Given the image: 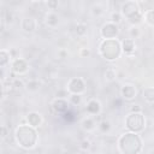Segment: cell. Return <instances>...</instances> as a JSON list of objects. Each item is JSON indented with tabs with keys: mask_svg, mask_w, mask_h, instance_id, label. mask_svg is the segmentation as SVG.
I'll return each mask as SVG.
<instances>
[{
	"mask_svg": "<svg viewBox=\"0 0 154 154\" xmlns=\"http://www.w3.org/2000/svg\"><path fill=\"white\" fill-rule=\"evenodd\" d=\"M111 128H112L111 122H109V120H107V119L101 120V122L99 123V125H97V129H99V130H100V132H102V134H108V132H109V130H111Z\"/></svg>",
	"mask_w": 154,
	"mask_h": 154,
	"instance_id": "cell-23",
	"label": "cell"
},
{
	"mask_svg": "<svg viewBox=\"0 0 154 154\" xmlns=\"http://www.w3.org/2000/svg\"><path fill=\"white\" fill-rule=\"evenodd\" d=\"M30 69V65H29V61L24 58H14L12 61H11V70L14 75H18V76H22V75H25L28 73Z\"/></svg>",
	"mask_w": 154,
	"mask_h": 154,
	"instance_id": "cell-7",
	"label": "cell"
},
{
	"mask_svg": "<svg viewBox=\"0 0 154 154\" xmlns=\"http://www.w3.org/2000/svg\"><path fill=\"white\" fill-rule=\"evenodd\" d=\"M90 54H91V51L87 47H83V48L79 49V57L81 58H89Z\"/></svg>",
	"mask_w": 154,
	"mask_h": 154,
	"instance_id": "cell-29",
	"label": "cell"
},
{
	"mask_svg": "<svg viewBox=\"0 0 154 154\" xmlns=\"http://www.w3.org/2000/svg\"><path fill=\"white\" fill-rule=\"evenodd\" d=\"M130 112H142V108L137 105H132L131 108H130Z\"/></svg>",
	"mask_w": 154,
	"mask_h": 154,
	"instance_id": "cell-34",
	"label": "cell"
},
{
	"mask_svg": "<svg viewBox=\"0 0 154 154\" xmlns=\"http://www.w3.org/2000/svg\"><path fill=\"white\" fill-rule=\"evenodd\" d=\"M4 77H5V71H4V69L0 67V79H2Z\"/></svg>",
	"mask_w": 154,
	"mask_h": 154,
	"instance_id": "cell-37",
	"label": "cell"
},
{
	"mask_svg": "<svg viewBox=\"0 0 154 154\" xmlns=\"http://www.w3.org/2000/svg\"><path fill=\"white\" fill-rule=\"evenodd\" d=\"M103 77H105V79H106L107 82H113V81H116V78H117V71H116V69H114L113 66L106 67V70H105V72H103Z\"/></svg>",
	"mask_w": 154,
	"mask_h": 154,
	"instance_id": "cell-20",
	"label": "cell"
},
{
	"mask_svg": "<svg viewBox=\"0 0 154 154\" xmlns=\"http://www.w3.org/2000/svg\"><path fill=\"white\" fill-rule=\"evenodd\" d=\"M100 35L103 40L117 38V36L119 35V25L111 22H106L100 29Z\"/></svg>",
	"mask_w": 154,
	"mask_h": 154,
	"instance_id": "cell-8",
	"label": "cell"
},
{
	"mask_svg": "<svg viewBox=\"0 0 154 154\" xmlns=\"http://www.w3.org/2000/svg\"><path fill=\"white\" fill-rule=\"evenodd\" d=\"M120 48H122V53L130 55L136 49V42L132 38H124L123 41H120Z\"/></svg>",
	"mask_w": 154,
	"mask_h": 154,
	"instance_id": "cell-14",
	"label": "cell"
},
{
	"mask_svg": "<svg viewBox=\"0 0 154 154\" xmlns=\"http://www.w3.org/2000/svg\"><path fill=\"white\" fill-rule=\"evenodd\" d=\"M37 26H38V23H37L36 18H34V17H24L20 22L22 30L24 32H28V34L34 32L37 29Z\"/></svg>",
	"mask_w": 154,
	"mask_h": 154,
	"instance_id": "cell-12",
	"label": "cell"
},
{
	"mask_svg": "<svg viewBox=\"0 0 154 154\" xmlns=\"http://www.w3.org/2000/svg\"><path fill=\"white\" fill-rule=\"evenodd\" d=\"M81 128H82V130L85 131V132H91V131H94L95 128H96V122H95L94 117H91V116L84 117V118L81 120Z\"/></svg>",
	"mask_w": 154,
	"mask_h": 154,
	"instance_id": "cell-15",
	"label": "cell"
},
{
	"mask_svg": "<svg viewBox=\"0 0 154 154\" xmlns=\"http://www.w3.org/2000/svg\"><path fill=\"white\" fill-rule=\"evenodd\" d=\"M99 53L100 55L107 61H114L122 55L120 41L117 38L102 40L99 45Z\"/></svg>",
	"mask_w": 154,
	"mask_h": 154,
	"instance_id": "cell-4",
	"label": "cell"
},
{
	"mask_svg": "<svg viewBox=\"0 0 154 154\" xmlns=\"http://www.w3.org/2000/svg\"><path fill=\"white\" fill-rule=\"evenodd\" d=\"M143 19H144V22H146L150 28L154 26V8L146 11V12L143 13Z\"/></svg>",
	"mask_w": 154,
	"mask_h": 154,
	"instance_id": "cell-22",
	"label": "cell"
},
{
	"mask_svg": "<svg viewBox=\"0 0 154 154\" xmlns=\"http://www.w3.org/2000/svg\"><path fill=\"white\" fill-rule=\"evenodd\" d=\"M101 109H102V106L97 99H94V97L89 99L85 103V112L88 116H91V117L99 116L101 113Z\"/></svg>",
	"mask_w": 154,
	"mask_h": 154,
	"instance_id": "cell-10",
	"label": "cell"
},
{
	"mask_svg": "<svg viewBox=\"0 0 154 154\" xmlns=\"http://www.w3.org/2000/svg\"><path fill=\"white\" fill-rule=\"evenodd\" d=\"M117 149L120 154H140L143 149V141L140 134L124 132L117 138Z\"/></svg>",
	"mask_w": 154,
	"mask_h": 154,
	"instance_id": "cell-2",
	"label": "cell"
},
{
	"mask_svg": "<svg viewBox=\"0 0 154 154\" xmlns=\"http://www.w3.org/2000/svg\"><path fill=\"white\" fill-rule=\"evenodd\" d=\"M7 135H8V129H7V126H5V125H0V137L5 138Z\"/></svg>",
	"mask_w": 154,
	"mask_h": 154,
	"instance_id": "cell-33",
	"label": "cell"
},
{
	"mask_svg": "<svg viewBox=\"0 0 154 154\" xmlns=\"http://www.w3.org/2000/svg\"><path fill=\"white\" fill-rule=\"evenodd\" d=\"M69 94H76V95H83L87 90V83L84 78L82 77H72L69 79L66 88Z\"/></svg>",
	"mask_w": 154,
	"mask_h": 154,
	"instance_id": "cell-6",
	"label": "cell"
},
{
	"mask_svg": "<svg viewBox=\"0 0 154 154\" xmlns=\"http://www.w3.org/2000/svg\"><path fill=\"white\" fill-rule=\"evenodd\" d=\"M69 96V93L66 89H60L55 93V97H59V99H67Z\"/></svg>",
	"mask_w": 154,
	"mask_h": 154,
	"instance_id": "cell-31",
	"label": "cell"
},
{
	"mask_svg": "<svg viewBox=\"0 0 154 154\" xmlns=\"http://www.w3.org/2000/svg\"><path fill=\"white\" fill-rule=\"evenodd\" d=\"M103 12H105V10H103V7H102L100 4H95V5H93L91 8H90V13H91L94 17H100Z\"/></svg>",
	"mask_w": 154,
	"mask_h": 154,
	"instance_id": "cell-25",
	"label": "cell"
},
{
	"mask_svg": "<svg viewBox=\"0 0 154 154\" xmlns=\"http://www.w3.org/2000/svg\"><path fill=\"white\" fill-rule=\"evenodd\" d=\"M11 59H12V55H11V52L7 51V49H0V67H5L7 66L10 63H11Z\"/></svg>",
	"mask_w": 154,
	"mask_h": 154,
	"instance_id": "cell-17",
	"label": "cell"
},
{
	"mask_svg": "<svg viewBox=\"0 0 154 154\" xmlns=\"http://www.w3.org/2000/svg\"><path fill=\"white\" fill-rule=\"evenodd\" d=\"M51 106H52V108H53V111H54L55 113L63 114V113H66V112H67L70 103H69L67 99H59V97H55V99L52 101Z\"/></svg>",
	"mask_w": 154,
	"mask_h": 154,
	"instance_id": "cell-11",
	"label": "cell"
},
{
	"mask_svg": "<svg viewBox=\"0 0 154 154\" xmlns=\"http://www.w3.org/2000/svg\"><path fill=\"white\" fill-rule=\"evenodd\" d=\"M120 14L123 18L126 19L131 26H137L143 20V12L141 11L136 0H128L124 1L120 6Z\"/></svg>",
	"mask_w": 154,
	"mask_h": 154,
	"instance_id": "cell-3",
	"label": "cell"
},
{
	"mask_svg": "<svg viewBox=\"0 0 154 154\" xmlns=\"http://www.w3.org/2000/svg\"><path fill=\"white\" fill-rule=\"evenodd\" d=\"M12 84H13V87H16V88H22V87H25V84L23 83V81H22V79H19V78H13Z\"/></svg>",
	"mask_w": 154,
	"mask_h": 154,
	"instance_id": "cell-32",
	"label": "cell"
},
{
	"mask_svg": "<svg viewBox=\"0 0 154 154\" xmlns=\"http://www.w3.org/2000/svg\"><path fill=\"white\" fill-rule=\"evenodd\" d=\"M120 96L125 101H132L137 96V88L135 87V84L125 83L120 88Z\"/></svg>",
	"mask_w": 154,
	"mask_h": 154,
	"instance_id": "cell-9",
	"label": "cell"
},
{
	"mask_svg": "<svg viewBox=\"0 0 154 154\" xmlns=\"http://www.w3.org/2000/svg\"><path fill=\"white\" fill-rule=\"evenodd\" d=\"M67 101L72 106H79L82 103V101H83V96L82 95H76V94H69Z\"/></svg>",
	"mask_w": 154,
	"mask_h": 154,
	"instance_id": "cell-21",
	"label": "cell"
},
{
	"mask_svg": "<svg viewBox=\"0 0 154 154\" xmlns=\"http://www.w3.org/2000/svg\"><path fill=\"white\" fill-rule=\"evenodd\" d=\"M140 35H141V31H140V29L137 26H131L129 29V38L135 40L137 37H140Z\"/></svg>",
	"mask_w": 154,
	"mask_h": 154,
	"instance_id": "cell-27",
	"label": "cell"
},
{
	"mask_svg": "<svg viewBox=\"0 0 154 154\" xmlns=\"http://www.w3.org/2000/svg\"><path fill=\"white\" fill-rule=\"evenodd\" d=\"M59 54L61 55V58H65V57L67 55V53H66V52H65L64 49H61V51H59Z\"/></svg>",
	"mask_w": 154,
	"mask_h": 154,
	"instance_id": "cell-36",
	"label": "cell"
},
{
	"mask_svg": "<svg viewBox=\"0 0 154 154\" xmlns=\"http://www.w3.org/2000/svg\"><path fill=\"white\" fill-rule=\"evenodd\" d=\"M46 5L49 10H57L58 6H59V2H58V0H48L46 2Z\"/></svg>",
	"mask_w": 154,
	"mask_h": 154,
	"instance_id": "cell-30",
	"label": "cell"
},
{
	"mask_svg": "<svg viewBox=\"0 0 154 154\" xmlns=\"http://www.w3.org/2000/svg\"><path fill=\"white\" fill-rule=\"evenodd\" d=\"M14 141L16 143L25 149V150H31L34 149L37 143H38V132L37 129L30 126L29 124H20L14 129L13 132Z\"/></svg>",
	"mask_w": 154,
	"mask_h": 154,
	"instance_id": "cell-1",
	"label": "cell"
},
{
	"mask_svg": "<svg viewBox=\"0 0 154 154\" xmlns=\"http://www.w3.org/2000/svg\"><path fill=\"white\" fill-rule=\"evenodd\" d=\"M124 126L129 132L141 134L147 126L146 116L143 112H129L124 119Z\"/></svg>",
	"mask_w": 154,
	"mask_h": 154,
	"instance_id": "cell-5",
	"label": "cell"
},
{
	"mask_svg": "<svg viewBox=\"0 0 154 154\" xmlns=\"http://www.w3.org/2000/svg\"><path fill=\"white\" fill-rule=\"evenodd\" d=\"M87 30H88V26H87V24H84V23H78V24L76 25V28H75V32H76L78 36H84V35L87 34Z\"/></svg>",
	"mask_w": 154,
	"mask_h": 154,
	"instance_id": "cell-26",
	"label": "cell"
},
{
	"mask_svg": "<svg viewBox=\"0 0 154 154\" xmlns=\"http://www.w3.org/2000/svg\"><path fill=\"white\" fill-rule=\"evenodd\" d=\"M43 123V117L40 112H36V111H30L28 114H26V124H29L30 126L37 129L38 126H41Z\"/></svg>",
	"mask_w": 154,
	"mask_h": 154,
	"instance_id": "cell-13",
	"label": "cell"
},
{
	"mask_svg": "<svg viewBox=\"0 0 154 154\" xmlns=\"http://www.w3.org/2000/svg\"><path fill=\"white\" fill-rule=\"evenodd\" d=\"M143 99L147 103L153 105L154 102V88L153 87H147L143 90Z\"/></svg>",
	"mask_w": 154,
	"mask_h": 154,
	"instance_id": "cell-19",
	"label": "cell"
},
{
	"mask_svg": "<svg viewBox=\"0 0 154 154\" xmlns=\"http://www.w3.org/2000/svg\"><path fill=\"white\" fill-rule=\"evenodd\" d=\"M46 24L49 26V28H55L58 26L59 24V16L54 12V11H51L46 14Z\"/></svg>",
	"mask_w": 154,
	"mask_h": 154,
	"instance_id": "cell-16",
	"label": "cell"
},
{
	"mask_svg": "<svg viewBox=\"0 0 154 154\" xmlns=\"http://www.w3.org/2000/svg\"><path fill=\"white\" fill-rule=\"evenodd\" d=\"M41 85H42L41 81H38L36 78H32V79H30L29 82L25 83V88H26L28 91H37L41 88Z\"/></svg>",
	"mask_w": 154,
	"mask_h": 154,
	"instance_id": "cell-18",
	"label": "cell"
},
{
	"mask_svg": "<svg viewBox=\"0 0 154 154\" xmlns=\"http://www.w3.org/2000/svg\"><path fill=\"white\" fill-rule=\"evenodd\" d=\"M90 147H91V142H90V140H88V138H83V140L81 141V143H79V148H81L82 150H88Z\"/></svg>",
	"mask_w": 154,
	"mask_h": 154,
	"instance_id": "cell-28",
	"label": "cell"
},
{
	"mask_svg": "<svg viewBox=\"0 0 154 154\" xmlns=\"http://www.w3.org/2000/svg\"><path fill=\"white\" fill-rule=\"evenodd\" d=\"M122 20H123V17H122V14H120L119 11H112V12H111V14H109V20H108V22L119 25Z\"/></svg>",
	"mask_w": 154,
	"mask_h": 154,
	"instance_id": "cell-24",
	"label": "cell"
},
{
	"mask_svg": "<svg viewBox=\"0 0 154 154\" xmlns=\"http://www.w3.org/2000/svg\"><path fill=\"white\" fill-rule=\"evenodd\" d=\"M4 94H5V93H4V89H2V85L0 84V101H1L2 99H4Z\"/></svg>",
	"mask_w": 154,
	"mask_h": 154,
	"instance_id": "cell-35",
	"label": "cell"
},
{
	"mask_svg": "<svg viewBox=\"0 0 154 154\" xmlns=\"http://www.w3.org/2000/svg\"><path fill=\"white\" fill-rule=\"evenodd\" d=\"M64 154H70V153H69V152H67V153H66V152H65V153H64Z\"/></svg>",
	"mask_w": 154,
	"mask_h": 154,
	"instance_id": "cell-38",
	"label": "cell"
}]
</instances>
